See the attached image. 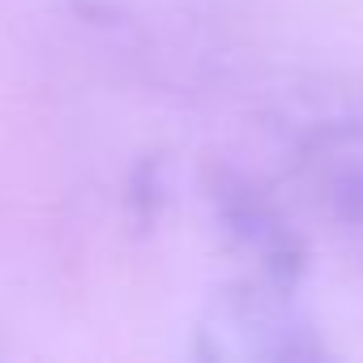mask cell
Returning <instances> with one entry per match:
<instances>
[{
    "label": "cell",
    "instance_id": "1",
    "mask_svg": "<svg viewBox=\"0 0 363 363\" xmlns=\"http://www.w3.org/2000/svg\"><path fill=\"white\" fill-rule=\"evenodd\" d=\"M291 175L320 231L363 269V90L308 94L291 116Z\"/></svg>",
    "mask_w": 363,
    "mask_h": 363
}]
</instances>
